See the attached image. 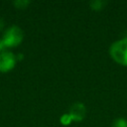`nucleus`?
I'll list each match as a JSON object with an SVG mask.
<instances>
[{
    "mask_svg": "<svg viewBox=\"0 0 127 127\" xmlns=\"http://www.w3.org/2000/svg\"><path fill=\"white\" fill-rule=\"evenodd\" d=\"M68 114L70 115L72 121L75 122L82 121V119L85 117L86 114V107L81 102H75L70 106Z\"/></svg>",
    "mask_w": 127,
    "mask_h": 127,
    "instance_id": "obj_4",
    "label": "nucleus"
},
{
    "mask_svg": "<svg viewBox=\"0 0 127 127\" xmlns=\"http://www.w3.org/2000/svg\"><path fill=\"white\" fill-rule=\"evenodd\" d=\"M109 56L118 64L127 66V37L117 40L110 45Z\"/></svg>",
    "mask_w": 127,
    "mask_h": 127,
    "instance_id": "obj_2",
    "label": "nucleus"
},
{
    "mask_svg": "<svg viewBox=\"0 0 127 127\" xmlns=\"http://www.w3.org/2000/svg\"><path fill=\"white\" fill-rule=\"evenodd\" d=\"M112 127H127V119L124 117L116 118L112 123Z\"/></svg>",
    "mask_w": 127,
    "mask_h": 127,
    "instance_id": "obj_7",
    "label": "nucleus"
},
{
    "mask_svg": "<svg viewBox=\"0 0 127 127\" xmlns=\"http://www.w3.org/2000/svg\"><path fill=\"white\" fill-rule=\"evenodd\" d=\"M30 3L31 1H28V0H16L13 2V5L17 9H26L30 5Z\"/></svg>",
    "mask_w": 127,
    "mask_h": 127,
    "instance_id": "obj_6",
    "label": "nucleus"
},
{
    "mask_svg": "<svg viewBox=\"0 0 127 127\" xmlns=\"http://www.w3.org/2000/svg\"><path fill=\"white\" fill-rule=\"evenodd\" d=\"M17 63V58L12 52L4 51L0 53V72L6 73L11 71Z\"/></svg>",
    "mask_w": 127,
    "mask_h": 127,
    "instance_id": "obj_3",
    "label": "nucleus"
},
{
    "mask_svg": "<svg viewBox=\"0 0 127 127\" xmlns=\"http://www.w3.org/2000/svg\"><path fill=\"white\" fill-rule=\"evenodd\" d=\"M105 4H106V2L102 1V0H92L89 2V7L93 11H100L104 8Z\"/></svg>",
    "mask_w": 127,
    "mask_h": 127,
    "instance_id": "obj_5",
    "label": "nucleus"
},
{
    "mask_svg": "<svg viewBox=\"0 0 127 127\" xmlns=\"http://www.w3.org/2000/svg\"><path fill=\"white\" fill-rule=\"evenodd\" d=\"M24 39V32L18 26L9 27L4 35L2 40H0V53L4 52L7 48H14L19 46Z\"/></svg>",
    "mask_w": 127,
    "mask_h": 127,
    "instance_id": "obj_1",
    "label": "nucleus"
},
{
    "mask_svg": "<svg viewBox=\"0 0 127 127\" xmlns=\"http://www.w3.org/2000/svg\"><path fill=\"white\" fill-rule=\"evenodd\" d=\"M60 121H61V123L63 125H69L71 122H73L72 119H71V117H70V115L68 113L62 115L61 118H60Z\"/></svg>",
    "mask_w": 127,
    "mask_h": 127,
    "instance_id": "obj_8",
    "label": "nucleus"
},
{
    "mask_svg": "<svg viewBox=\"0 0 127 127\" xmlns=\"http://www.w3.org/2000/svg\"><path fill=\"white\" fill-rule=\"evenodd\" d=\"M3 28H4V21L0 18V31H2Z\"/></svg>",
    "mask_w": 127,
    "mask_h": 127,
    "instance_id": "obj_9",
    "label": "nucleus"
}]
</instances>
